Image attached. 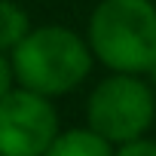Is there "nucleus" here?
Instances as JSON below:
<instances>
[{
	"label": "nucleus",
	"instance_id": "obj_7",
	"mask_svg": "<svg viewBox=\"0 0 156 156\" xmlns=\"http://www.w3.org/2000/svg\"><path fill=\"white\" fill-rule=\"evenodd\" d=\"M113 156H156V138H132V141H122L113 147Z\"/></svg>",
	"mask_w": 156,
	"mask_h": 156
},
{
	"label": "nucleus",
	"instance_id": "obj_1",
	"mask_svg": "<svg viewBox=\"0 0 156 156\" xmlns=\"http://www.w3.org/2000/svg\"><path fill=\"white\" fill-rule=\"evenodd\" d=\"M9 67L19 89L55 101L89 80L95 58L83 34L64 25H40L31 28L22 37V43L9 52Z\"/></svg>",
	"mask_w": 156,
	"mask_h": 156
},
{
	"label": "nucleus",
	"instance_id": "obj_6",
	"mask_svg": "<svg viewBox=\"0 0 156 156\" xmlns=\"http://www.w3.org/2000/svg\"><path fill=\"white\" fill-rule=\"evenodd\" d=\"M31 28L34 25L25 6H19L16 0H0V52L9 55Z\"/></svg>",
	"mask_w": 156,
	"mask_h": 156
},
{
	"label": "nucleus",
	"instance_id": "obj_8",
	"mask_svg": "<svg viewBox=\"0 0 156 156\" xmlns=\"http://www.w3.org/2000/svg\"><path fill=\"white\" fill-rule=\"evenodd\" d=\"M16 86V80H12V67H9V55L6 52H0V98H3L9 89Z\"/></svg>",
	"mask_w": 156,
	"mask_h": 156
},
{
	"label": "nucleus",
	"instance_id": "obj_5",
	"mask_svg": "<svg viewBox=\"0 0 156 156\" xmlns=\"http://www.w3.org/2000/svg\"><path fill=\"white\" fill-rule=\"evenodd\" d=\"M43 156H113V144H107L89 126H76L61 129Z\"/></svg>",
	"mask_w": 156,
	"mask_h": 156
},
{
	"label": "nucleus",
	"instance_id": "obj_3",
	"mask_svg": "<svg viewBox=\"0 0 156 156\" xmlns=\"http://www.w3.org/2000/svg\"><path fill=\"white\" fill-rule=\"evenodd\" d=\"M156 95L138 73H107L86 98V126L107 144H122L150 132Z\"/></svg>",
	"mask_w": 156,
	"mask_h": 156
},
{
	"label": "nucleus",
	"instance_id": "obj_4",
	"mask_svg": "<svg viewBox=\"0 0 156 156\" xmlns=\"http://www.w3.org/2000/svg\"><path fill=\"white\" fill-rule=\"evenodd\" d=\"M58 132L52 98L19 86L0 98V156H43Z\"/></svg>",
	"mask_w": 156,
	"mask_h": 156
},
{
	"label": "nucleus",
	"instance_id": "obj_2",
	"mask_svg": "<svg viewBox=\"0 0 156 156\" xmlns=\"http://www.w3.org/2000/svg\"><path fill=\"white\" fill-rule=\"evenodd\" d=\"M86 46L110 73L156 67V0H98L86 22Z\"/></svg>",
	"mask_w": 156,
	"mask_h": 156
}]
</instances>
